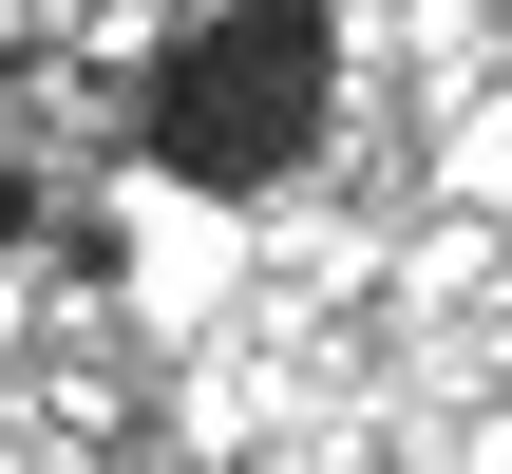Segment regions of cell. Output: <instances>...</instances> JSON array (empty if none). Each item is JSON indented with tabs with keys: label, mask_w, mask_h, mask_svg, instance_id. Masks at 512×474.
Returning a JSON list of instances; mask_svg holds the SVG:
<instances>
[{
	"label": "cell",
	"mask_w": 512,
	"mask_h": 474,
	"mask_svg": "<svg viewBox=\"0 0 512 474\" xmlns=\"http://www.w3.org/2000/svg\"><path fill=\"white\" fill-rule=\"evenodd\" d=\"M323 76H342V19H323V0H228V19L171 38V76H152V152H171L190 190H266V171H304Z\"/></svg>",
	"instance_id": "cell-1"
},
{
	"label": "cell",
	"mask_w": 512,
	"mask_h": 474,
	"mask_svg": "<svg viewBox=\"0 0 512 474\" xmlns=\"http://www.w3.org/2000/svg\"><path fill=\"white\" fill-rule=\"evenodd\" d=\"M0 228H19V171H0Z\"/></svg>",
	"instance_id": "cell-2"
}]
</instances>
